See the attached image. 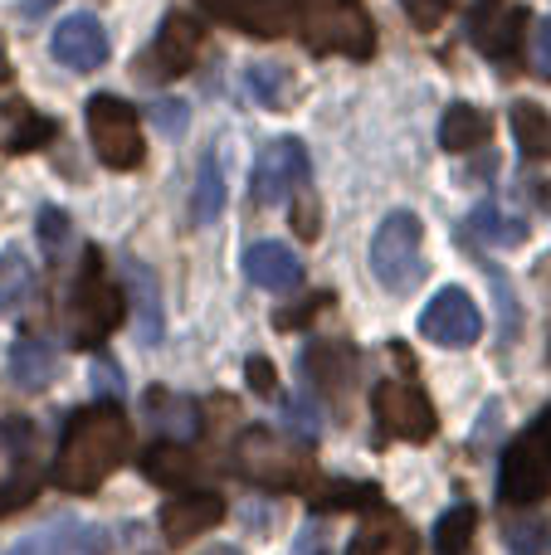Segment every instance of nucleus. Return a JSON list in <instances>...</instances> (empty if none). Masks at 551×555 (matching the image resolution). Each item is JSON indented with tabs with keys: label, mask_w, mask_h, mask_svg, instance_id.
Segmentation results:
<instances>
[{
	"label": "nucleus",
	"mask_w": 551,
	"mask_h": 555,
	"mask_svg": "<svg viewBox=\"0 0 551 555\" xmlns=\"http://www.w3.org/2000/svg\"><path fill=\"white\" fill-rule=\"evenodd\" d=\"M132 449V424L117 404H88L64 424V439L54 453V482L64 492H98L107 473Z\"/></svg>",
	"instance_id": "1"
},
{
	"label": "nucleus",
	"mask_w": 551,
	"mask_h": 555,
	"mask_svg": "<svg viewBox=\"0 0 551 555\" xmlns=\"http://www.w3.org/2000/svg\"><path fill=\"white\" fill-rule=\"evenodd\" d=\"M234 473L254 488H273V492H293V488H312V453L308 443L289 439L273 429H244L234 439Z\"/></svg>",
	"instance_id": "2"
},
{
	"label": "nucleus",
	"mask_w": 551,
	"mask_h": 555,
	"mask_svg": "<svg viewBox=\"0 0 551 555\" xmlns=\"http://www.w3.org/2000/svg\"><path fill=\"white\" fill-rule=\"evenodd\" d=\"M123 287L107 283V263L98 249H84L78 278L68 287V341L98 351V346L113 336V326L123 322Z\"/></svg>",
	"instance_id": "3"
},
{
	"label": "nucleus",
	"mask_w": 551,
	"mask_h": 555,
	"mask_svg": "<svg viewBox=\"0 0 551 555\" xmlns=\"http://www.w3.org/2000/svg\"><path fill=\"white\" fill-rule=\"evenodd\" d=\"M298 29L312 54H376V25L361 0H298Z\"/></svg>",
	"instance_id": "4"
},
{
	"label": "nucleus",
	"mask_w": 551,
	"mask_h": 555,
	"mask_svg": "<svg viewBox=\"0 0 551 555\" xmlns=\"http://www.w3.org/2000/svg\"><path fill=\"white\" fill-rule=\"evenodd\" d=\"M371 273L386 293L406 297L425 278V224L410 210H390L371 240Z\"/></svg>",
	"instance_id": "5"
},
{
	"label": "nucleus",
	"mask_w": 551,
	"mask_h": 555,
	"mask_svg": "<svg viewBox=\"0 0 551 555\" xmlns=\"http://www.w3.org/2000/svg\"><path fill=\"white\" fill-rule=\"evenodd\" d=\"M88 142H93L98 162H103L107 171H137L142 156H146L137 107L123 103L117 93H93L88 98Z\"/></svg>",
	"instance_id": "6"
},
{
	"label": "nucleus",
	"mask_w": 551,
	"mask_h": 555,
	"mask_svg": "<svg viewBox=\"0 0 551 555\" xmlns=\"http://www.w3.org/2000/svg\"><path fill=\"white\" fill-rule=\"evenodd\" d=\"M371 414H376L381 439H406V443H430L439 434V414L430 395L420 390L410 375H390L371 395Z\"/></svg>",
	"instance_id": "7"
},
{
	"label": "nucleus",
	"mask_w": 551,
	"mask_h": 555,
	"mask_svg": "<svg viewBox=\"0 0 551 555\" xmlns=\"http://www.w3.org/2000/svg\"><path fill=\"white\" fill-rule=\"evenodd\" d=\"M201 44H205L201 20H191V15H181V10H171V15H166V25L156 29L152 49L137 59V78H142V83H166V78H181L185 68L195 64Z\"/></svg>",
	"instance_id": "8"
},
{
	"label": "nucleus",
	"mask_w": 551,
	"mask_h": 555,
	"mask_svg": "<svg viewBox=\"0 0 551 555\" xmlns=\"http://www.w3.org/2000/svg\"><path fill=\"white\" fill-rule=\"evenodd\" d=\"M312 181V162L303 152V142L293 137H279L259 152V166H254V201L259 205H283L293 195H303Z\"/></svg>",
	"instance_id": "9"
},
{
	"label": "nucleus",
	"mask_w": 551,
	"mask_h": 555,
	"mask_svg": "<svg viewBox=\"0 0 551 555\" xmlns=\"http://www.w3.org/2000/svg\"><path fill=\"white\" fill-rule=\"evenodd\" d=\"M420 336L445 346V351H464V346H474L484 336V312H478V302L464 287H445L420 312Z\"/></svg>",
	"instance_id": "10"
},
{
	"label": "nucleus",
	"mask_w": 551,
	"mask_h": 555,
	"mask_svg": "<svg viewBox=\"0 0 551 555\" xmlns=\"http://www.w3.org/2000/svg\"><path fill=\"white\" fill-rule=\"evenodd\" d=\"M498 498L503 507H537L542 498H551V459L537 449L533 434L508 443L503 468H498Z\"/></svg>",
	"instance_id": "11"
},
{
	"label": "nucleus",
	"mask_w": 551,
	"mask_h": 555,
	"mask_svg": "<svg viewBox=\"0 0 551 555\" xmlns=\"http://www.w3.org/2000/svg\"><path fill=\"white\" fill-rule=\"evenodd\" d=\"M210 20L234 25L254 39H279L298 20V0H195Z\"/></svg>",
	"instance_id": "12"
},
{
	"label": "nucleus",
	"mask_w": 551,
	"mask_h": 555,
	"mask_svg": "<svg viewBox=\"0 0 551 555\" xmlns=\"http://www.w3.org/2000/svg\"><path fill=\"white\" fill-rule=\"evenodd\" d=\"M103 551H107V531L74 517H59L49 527L29 531L25 541H15L5 555H103Z\"/></svg>",
	"instance_id": "13"
},
{
	"label": "nucleus",
	"mask_w": 551,
	"mask_h": 555,
	"mask_svg": "<svg viewBox=\"0 0 551 555\" xmlns=\"http://www.w3.org/2000/svg\"><path fill=\"white\" fill-rule=\"evenodd\" d=\"M225 521V498L220 492H181L162 507V537L171 546H185V541L205 537Z\"/></svg>",
	"instance_id": "14"
},
{
	"label": "nucleus",
	"mask_w": 551,
	"mask_h": 555,
	"mask_svg": "<svg viewBox=\"0 0 551 555\" xmlns=\"http://www.w3.org/2000/svg\"><path fill=\"white\" fill-rule=\"evenodd\" d=\"M49 49H54V59L64 68L93 74V68H103V59H107V35H103V25H98L93 15H68L64 25L54 29Z\"/></svg>",
	"instance_id": "15"
},
{
	"label": "nucleus",
	"mask_w": 551,
	"mask_h": 555,
	"mask_svg": "<svg viewBox=\"0 0 551 555\" xmlns=\"http://www.w3.org/2000/svg\"><path fill=\"white\" fill-rule=\"evenodd\" d=\"M303 371H308L312 390H322L332 404H342V395L351 390V375H357V351L347 341H318L303 351Z\"/></svg>",
	"instance_id": "16"
},
{
	"label": "nucleus",
	"mask_w": 551,
	"mask_h": 555,
	"mask_svg": "<svg viewBox=\"0 0 551 555\" xmlns=\"http://www.w3.org/2000/svg\"><path fill=\"white\" fill-rule=\"evenodd\" d=\"M244 278H249L254 287H264V293H293V287L303 283V263L289 244L264 240V244L244 249Z\"/></svg>",
	"instance_id": "17"
},
{
	"label": "nucleus",
	"mask_w": 551,
	"mask_h": 555,
	"mask_svg": "<svg viewBox=\"0 0 551 555\" xmlns=\"http://www.w3.org/2000/svg\"><path fill=\"white\" fill-rule=\"evenodd\" d=\"M117 273H123L127 297H132L137 341H142V346H156V341H162V293H156V278L146 273V263L132 259V254H123V259H117Z\"/></svg>",
	"instance_id": "18"
},
{
	"label": "nucleus",
	"mask_w": 551,
	"mask_h": 555,
	"mask_svg": "<svg viewBox=\"0 0 551 555\" xmlns=\"http://www.w3.org/2000/svg\"><path fill=\"white\" fill-rule=\"evenodd\" d=\"M523 25H527V10H503V15L484 20V25H469V39L484 49L494 64H503V74L517 68V54H523Z\"/></svg>",
	"instance_id": "19"
},
{
	"label": "nucleus",
	"mask_w": 551,
	"mask_h": 555,
	"mask_svg": "<svg viewBox=\"0 0 551 555\" xmlns=\"http://www.w3.org/2000/svg\"><path fill=\"white\" fill-rule=\"evenodd\" d=\"M54 375H59V351L44 336H20L10 346V380L20 390H44V385H54Z\"/></svg>",
	"instance_id": "20"
},
{
	"label": "nucleus",
	"mask_w": 551,
	"mask_h": 555,
	"mask_svg": "<svg viewBox=\"0 0 551 555\" xmlns=\"http://www.w3.org/2000/svg\"><path fill=\"white\" fill-rule=\"evenodd\" d=\"M137 463H142V478L156 482V488H185L201 473V459L185 443H171V439H156Z\"/></svg>",
	"instance_id": "21"
},
{
	"label": "nucleus",
	"mask_w": 551,
	"mask_h": 555,
	"mask_svg": "<svg viewBox=\"0 0 551 555\" xmlns=\"http://www.w3.org/2000/svg\"><path fill=\"white\" fill-rule=\"evenodd\" d=\"M347 555H420V541L396 512H376V517L357 531Z\"/></svg>",
	"instance_id": "22"
},
{
	"label": "nucleus",
	"mask_w": 551,
	"mask_h": 555,
	"mask_svg": "<svg viewBox=\"0 0 551 555\" xmlns=\"http://www.w3.org/2000/svg\"><path fill=\"white\" fill-rule=\"evenodd\" d=\"M59 127L49 117H39L29 103H5L0 107V146L5 152H35V146L54 142Z\"/></svg>",
	"instance_id": "23"
},
{
	"label": "nucleus",
	"mask_w": 551,
	"mask_h": 555,
	"mask_svg": "<svg viewBox=\"0 0 551 555\" xmlns=\"http://www.w3.org/2000/svg\"><path fill=\"white\" fill-rule=\"evenodd\" d=\"M35 302V263L25 249H0V317H25Z\"/></svg>",
	"instance_id": "24"
},
{
	"label": "nucleus",
	"mask_w": 551,
	"mask_h": 555,
	"mask_svg": "<svg viewBox=\"0 0 551 555\" xmlns=\"http://www.w3.org/2000/svg\"><path fill=\"white\" fill-rule=\"evenodd\" d=\"M488 132H494V122H488L484 107H469V103H454L445 113V122H439V146L454 156L464 152H478V146L488 142Z\"/></svg>",
	"instance_id": "25"
},
{
	"label": "nucleus",
	"mask_w": 551,
	"mask_h": 555,
	"mask_svg": "<svg viewBox=\"0 0 551 555\" xmlns=\"http://www.w3.org/2000/svg\"><path fill=\"white\" fill-rule=\"evenodd\" d=\"M513 137L527 162H551V117L537 103H513Z\"/></svg>",
	"instance_id": "26"
},
{
	"label": "nucleus",
	"mask_w": 551,
	"mask_h": 555,
	"mask_svg": "<svg viewBox=\"0 0 551 555\" xmlns=\"http://www.w3.org/2000/svg\"><path fill=\"white\" fill-rule=\"evenodd\" d=\"M225 210V171H220V156L205 152L201 156V176H195V195H191V215L195 224H215Z\"/></svg>",
	"instance_id": "27"
},
{
	"label": "nucleus",
	"mask_w": 551,
	"mask_h": 555,
	"mask_svg": "<svg viewBox=\"0 0 551 555\" xmlns=\"http://www.w3.org/2000/svg\"><path fill=\"white\" fill-rule=\"evenodd\" d=\"M146 414H152V424L162 434H171V443H176V434H195V429H201V410H195L191 400H181V395H171V390H152V395H146Z\"/></svg>",
	"instance_id": "28"
},
{
	"label": "nucleus",
	"mask_w": 551,
	"mask_h": 555,
	"mask_svg": "<svg viewBox=\"0 0 551 555\" xmlns=\"http://www.w3.org/2000/svg\"><path fill=\"white\" fill-rule=\"evenodd\" d=\"M469 234H474V240H484V244H494V249H513V244L527 240V224L517 220V215H503L494 201H488V205H478V210H474Z\"/></svg>",
	"instance_id": "29"
},
{
	"label": "nucleus",
	"mask_w": 551,
	"mask_h": 555,
	"mask_svg": "<svg viewBox=\"0 0 551 555\" xmlns=\"http://www.w3.org/2000/svg\"><path fill=\"white\" fill-rule=\"evenodd\" d=\"M308 502L318 512H381V488H371V482H328Z\"/></svg>",
	"instance_id": "30"
},
{
	"label": "nucleus",
	"mask_w": 551,
	"mask_h": 555,
	"mask_svg": "<svg viewBox=\"0 0 551 555\" xmlns=\"http://www.w3.org/2000/svg\"><path fill=\"white\" fill-rule=\"evenodd\" d=\"M508 555H551V517H503Z\"/></svg>",
	"instance_id": "31"
},
{
	"label": "nucleus",
	"mask_w": 551,
	"mask_h": 555,
	"mask_svg": "<svg viewBox=\"0 0 551 555\" xmlns=\"http://www.w3.org/2000/svg\"><path fill=\"white\" fill-rule=\"evenodd\" d=\"M478 512L474 507H449L435 527V551L439 555H469V541H474Z\"/></svg>",
	"instance_id": "32"
},
{
	"label": "nucleus",
	"mask_w": 551,
	"mask_h": 555,
	"mask_svg": "<svg viewBox=\"0 0 551 555\" xmlns=\"http://www.w3.org/2000/svg\"><path fill=\"white\" fill-rule=\"evenodd\" d=\"M293 74L283 64H249V93L259 98L264 107H289L293 98Z\"/></svg>",
	"instance_id": "33"
},
{
	"label": "nucleus",
	"mask_w": 551,
	"mask_h": 555,
	"mask_svg": "<svg viewBox=\"0 0 551 555\" xmlns=\"http://www.w3.org/2000/svg\"><path fill=\"white\" fill-rule=\"evenodd\" d=\"M39 244H44L49 259H59V254H68V244H74V234H68V215L59 210V205H44L39 210Z\"/></svg>",
	"instance_id": "34"
},
{
	"label": "nucleus",
	"mask_w": 551,
	"mask_h": 555,
	"mask_svg": "<svg viewBox=\"0 0 551 555\" xmlns=\"http://www.w3.org/2000/svg\"><path fill=\"white\" fill-rule=\"evenodd\" d=\"M293 234H298V240H318L322 234V210L308 191L293 195Z\"/></svg>",
	"instance_id": "35"
},
{
	"label": "nucleus",
	"mask_w": 551,
	"mask_h": 555,
	"mask_svg": "<svg viewBox=\"0 0 551 555\" xmlns=\"http://www.w3.org/2000/svg\"><path fill=\"white\" fill-rule=\"evenodd\" d=\"M400 5H406V15L415 20V29H439L459 0H400Z\"/></svg>",
	"instance_id": "36"
},
{
	"label": "nucleus",
	"mask_w": 551,
	"mask_h": 555,
	"mask_svg": "<svg viewBox=\"0 0 551 555\" xmlns=\"http://www.w3.org/2000/svg\"><path fill=\"white\" fill-rule=\"evenodd\" d=\"M244 375H249V390L254 395H264V400H273V395H279V371H273L269 356H249V361H244Z\"/></svg>",
	"instance_id": "37"
},
{
	"label": "nucleus",
	"mask_w": 551,
	"mask_h": 555,
	"mask_svg": "<svg viewBox=\"0 0 551 555\" xmlns=\"http://www.w3.org/2000/svg\"><path fill=\"white\" fill-rule=\"evenodd\" d=\"M146 117H152V127L156 132H166V137H176L185 127V103H176V98H156L152 107H146Z\"/></svg>",
	"instance_id": "38"
},
{
	"label": "nucleus",
	"mask_w": 551,
	"mask_h": 555,
	"mask_svg": "<svg viewBox=\"0 0 551 555\" xmlns=\"http://www.w3.org/2000/svg\"><path fill=\"white\" fill-rule=\"evenodd\" d=\"M328 302H332V293H312V297H303L298 312H279V326H298V322H308V317H318Z\"/></svg>",
	"instance_id": "39"
},
{
	"label": "nucleus",
	"mask_w": 551,
	"mask_h": 555,
	"mask_svg": "<svg viewBox=\"0 0 551 555\" xmlns=\"http://www.w3.org/2000/svg\"><path fill=\"white\" fill-rule=\"evenodd\" d=\"M93 390L98 395H123V371H117V365H107V361H98L93 365Z\"/></svg>",
	"instance_id": "40"
},
{
	"label": "nucleus",
	"mask_w": 551,
	"mask_h": 555,
	"mask_svg": "<svg viewBox=\"0 0 551 555\" xmlns=\"http://www.w3.org/2000/svg\"><path fill=\"white\" fill-rule=\"evenodd\" d=\"M537 78H551V20L537 29Z\"/></svg>",
	"instance_id": "41"
},
{
	"label": "nucleus",
	"mask_w": 551,
	"mask_h": 555,
	"mask_svg": "<svg viewBox=\"0 0 551 555\" xmlns=\"http://www.w3.org/2000/svg\"><path fill=\"white\" fill-rule=\"evenodd\" d=\"M527 434H533V439H537V449H542L547 459H551V410L537 414V424H533V429H527Z\"/></svg>",
	"instance_id": "42"
},
{
	"label": "nucleus",
	"mask_w": 551,
	"mask_h": 555,
	"mask_svg": "<svg viewBox=\"0 0 551 555\" xmlns=\"http://www.w3.org/2000/svg\"><path fill=\"white\" fill-rule=\"evenodd\" d=\"M54 5H59V0H25L20 10H25V15H44V10H54Z\"/></svg>",
	"instance_id": "43"
},
{
	"label": "nucleus",
	"mask_w": 551,
	"mask_h": 555,
	"mask_svg": "<svg viewBox=\"0 0 551 555\" xmlns=\"http://www.w3.org/2000/svg\"><path fill=\"white\" fill-rule=\"evenodd\" d=\"M201 555H240L234 546H210V551H201Z\"/></svg>",
	"instance_id": "44"
},
{
	"label": "nucleus",
	"mask_w": 551,
	"mask_h": 555,
	"mask_svg": "<svg viewBox=\"0 0 551 555\" xmlns=\"http://www.w3.org/2000/svg\"><path fill=\"white\" fill-rule=\"evenodd\" d=\"M5 74H10V68H5V59H0V78H5Z\"/></svg>",
	"instance_id": "45"
}]
</instances>
